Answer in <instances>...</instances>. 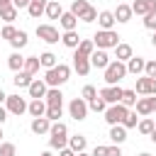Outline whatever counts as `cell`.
I'll return each instance as SVG.
<instances>
[{
	"mask_svg": "<svg viewBox=\"0 0 156 156\" xmlns=\"http://www.w3.org/2000/svg\"><path fill=\"white\" fill-rule=\"evenodd\" d=\"M110 139H112V144H124L127 141V127L124 124H112L110 127Z\"/></svg>",
	"mask_w": 156,
	"mask_h": 156,
	"instance_id": "19",
	"label": "cell"
},
{
	"mask_svg": "<svg viewBox=\"0 0 156 156\" xmlns=\"http://www.w3.org/2000/svg\"><path fill=\"white\" fill-rule=\"evenodd\" d=\"M98 15H100V12H98V10L90 5V7H88L83 15H80V20H83V22H95V20H98Z\"/></svg>",
	"mask_w": 156,
	"mask_h": 156,
	"instance_id": "44",
	"label": "cell"
},
{
	"mask_svg": "<svg viewBox=\"0 0 156 156\" xmlns=\"http://www.w3.org/2000/svg\"><path fill=\"white\" fill-rule=\"evenodd\" d=\"M15 34H17V29H15L12 24H5V27L0 29V37H2V39H7V41H10V39L15 37Z\"/></svg>",
	"mask_w": 156,
	"mask_h": 156,
	"instance_id": "46",
	"label": "cell"
},
{
	"mask_svg": "<svg viewBox=\"0 0 156 156\" xmlns=\"http://www.w3.org/2000/svg\"><path fill=\"white\" fill-rule=\"evenodd\" d=\"M154 127H156V122H154L151 117H144V119H139V124H136V129H139L141 134H146V136L154 132Z\"/></svg>",
	"mask_w": 156,
	"mask_h": 156,
	"instance_id": "37",
	"label": "cell"
},
{
	"mask_svg": "<svg viewBox=\"0 0 156 156\" xmlns=\"http://www.w3.org/2000/svg\"><path fill=\"white\" fill-rule=\"evenodd\" d=\"M122 105H124V107H134V105H136V90H124Z\"/></svg>",
	"mask_w": 156,
	"mask_h": 156,
	"instance_id": "41",
	"label": "cell"
},
{
	"mask_svg": "<svg viewBox=\"0 0 156 156\" xmlns=\"http://www.w3.org/2000/svg\"><path fill=\"white\" fill-rule=\"evenodd\" d=\"M0 156H17V146H15L12 141L0 144Z\"/></svg>",
	"mask_w": 156,
	"mask_h": 156,
	"instance_id": "43",
	"label": "cell"
},
{
	"mask_svg": "<svg viewBox=\"0 0 156 156\" xmlns=\"http://www.w3.org/2000/svg\"><path fill=\"white\" fill-rule=\"evenodd\" d=\"M58 156H78V154H76L71 146H66V149H61V151H58Z\"/></svg>",
	"mask_w": 156,
	"mask_h": 156,
	"instance_id": "49",
	"label": "cell"
},
{
	"mask_svg": "<svg viewBox=\"0 0 156 156\" xmlns=\"http://www.w3.org/2000/svg\"><path fill=\"white\" fill-rule=\"evenodd\" d=\"M0 139H2V129H0Z\"/></svg>",
	"mask_w": 156,
	"mask_h": 156,
	"instance_id": "59",
	"label": "cell"
},
{
	"mask_svg": "<svg viewBox=\"0 0 156 156\" xmlns=\"http://www.w3.org/2000/svg\"><path fill=\"white\" fill-rule=\"evenodd\" d=\"M5 5H12V0H0V7H5Z\"/></svg>",
	"mask_w": 156,
	"mask_h": 156,
	"instance_id": "54",
	"label": "cell"
},
{
	"mask_svg": "<svg viewBox=\"0 0 156 156\" xmlns=\"http://www.w3.org/2000/svg\"><path fill=\"white\" fill-rule=\"evenodd\" d=\"M136 115H139V112H136V110H134V112H132V110H129V112H127V117H124V119H122V124H124V127H127V129H132V127H136V124H139V117H136Z\"/></svg>",
	"mask_w": 156,
	"mask_h": 156,
	"instance_id": "42",
	"label": "cell"
},
{
	"mask_svg": "<svg viewBox=\"0 0 156 156\" xmlns=\"http://www.w3.org/2000/svg\"><path fill=\"white\" fill-rule=\"evenodd\" d=\"M5 105H7V112H12V115H22V112H27V102H24V98H20V95H7V100H5Z\"/></svg>",
	"mask_w": 156,
	"mask_h": 156,
	"instance_id": "11",
	"label": "cell"
},
{
	"mask_svg": "<svg viewBox=\"0 0 156 156\" xmlns=\"http://www.w3.org/2000/svg\"><path fill=\"white\" fill-rule=\"evenodd\" d=\"M93 41H95L98 49H115V46L119 44V34H117L115 29H100V32L93 37Z\"/></svg>",
	"mask_w": 156,
	"mask_h": 156,
	"instance_id": "4",
	"label": "cell"
},
{
	"mask_svg": "<svg viewBox=\"0 0 156 156\" xmlns=\"http://www.w3.org/2000/svg\"><path fill=\"white\" fill-rule=\"evenodd\" d=\"M76 51L83 54V56H90V54L95 51V41H93V39H80V44H78Z\"/></svg>",
	"mask_w": 156,
	"mask_h": 156,
	"instance_id": "35",
	"label": "cell"
},
{
	"mask_svg": "<svg viewBox=\"0 0 156 156\" xmlns=\"http://www.w3.org/2000/svg\"><path fill=\"white\" fill-rule=\"evenodd\" d=\"M49 20H61V15H63V7H61V2L58 0H49L46 2V12H44Z\"/></svg>",
	"mask_w": 156,
	"mask_h": 156,
	"instance_id": "22",
	"label": "cell"
},
{
	"mask_svg": "<svg viewBox=\"0 0 156 156\" xmlns=\"http://www.w3.org/2000/svg\"><path fill=\"white\" fill-rule=\"evenodd\" d=\"M149 139H151V141H154V144H156V127H154V132H151V134H149Z\"/></svg>",
	"mask_w": 156,
	"mask_h": 156,
	"instance_id": "52",
	"label": "cell"
},
{
	"mask_svg": "<svg viewBox=\"0 0 156 156\" xmlns=\"http://www.w3.org/2000/svg\"><path fill=\"white\" fill-rule=\"evenodd\" d=\"M93 98H98V90H95L93 85H85V88H83V100H88V102H90Z\"/></svg>",
	"mask_w": 156,
	"mask_h": 156,
	"instance_id": "47",
	"label": "cell"
},
{
	"mask_svg": "<svg viewBox=\"0 0 156 156\" xmlns=\"http://www.w3.org/2000/svg\"><path fill=\"white\" fill-rule=\"evenodd\" d=\"M78 156H93V154H85V151H80V154H78Z\"/></svg>",
	"mask_w": 156,
	"mask_h": 156,
	"instance_id": "57",
	"label": "cell"
},
{
	"mask_svg": "<svg viewBox=\"0 0 156 156\" xmlns=\"http://www.w3.org/2000/svg\"><path fill=\"white\" fill-rule=\"evenodd\" d=\"M144 76H149V78H156V61H146Z\"/></svg>",
	"mask_w": 156,
	"mask_h": 156,
	"instance_id": "48",
	"label": "cell"
},
{
	"mask_svg": "<svg viewBox=\"0 0 156 156\" xmlns=\"http://www.w3.org/2000/svg\"><path fill=\"white\" fill-rule=\"evenodd\" d=\"M107 63H110V56L105 54V49H98V51H93L90 54V66L93 68H107Z\"/></svg>",
	"mask_w": 156,
	"mask_h": 156,
	"instance_id": "14",
	"label": "cell"
},
{
	"mask_svg": "<svg viewBox=\"0 0 156 156\" xmlns=\"http://www.w3.org/2000/svg\"><path fill=\"white\" fill-rule=\"evenodd\" d=\"M27 41H29V37H27V32H22V29H17V34L10 39V44H12L17 51H20L22 46H27Z\"/></svg>",
	"mask_w": 156,
	"mask_h": 156,
	"instance_id": "33",
	"label": "cell"
},
{
	"mask_svg": "<svg viewBox=\"0 0 156 156\" xmlns=\"http://www.w3.org/2000/svg\"><path fill=\"white\" fill-rule=\"evenodd\" d=\"M88 7H90V5H88V0H73V2H71V12H73L78 20H80V15H83Z\"/></svg>",
	"mask_w": 156,
	"mask_h": 156,
	"instance_id": "38",
	"label": "cell"
},
{
	"mask_svg": "<svg viewBox=\"0 0 156 156\" xmlns=\"http://www.w3.org/2000/svg\"><path fill=\"white\" fill-rule=\"evenodd\" d=\"M0 20H5L7 24H12V22L17 20V7H15V5H5V7H0Z\"/></svg>",
	"mask_w": 156,
	"mask_h": 156,
	"instance_id": "32",
	"label": "cell"
},
{
	"mask_svg": "<svg viewBox=\"0 0 156 156\" xmlns=\"http://www.w3.org/2000/svg\"><path fill=\"white\" fill-rule=\"evenodd\" d=\"M139 156H151V154H139Z\"/></svg>",
	"mask_w": 156,
	"mask_h": 156,
	"instance_id": "58",
	"label": "cell"
},
{
	"mask_svg": "<svg viewBox=\"0 0 156 156\" xmlns=\"http://www.w3.org/2000/svg\"><path fill=\"white\" fill-rule=\"evenodd\" d=\"M34 80V76L32 73H27V71H17L15 73V78H12V83L17 85V88H29V83Z\"/></svg>",
	"mask_w": 156,
	"mask_h": 156,
	"instance_id": "28",
	"label": "cell"
},
{
	"mask_svg": "<svg viewBox=\"0 0 156 156\" xmlns=\"http://www.w3.org/2000/svg\"><path fill=\"white\" fill-rule=\"evenodd\" d=\"M39 156H51V151H41V154H39Z\"/></svg>",
	"mask_w": 156,
	"mask_h": 156,
	"instance_id": "56",
	"label": "cell"
},
{
	"mask_svg": "<svg viewBox=\"0 0 156 156\" xmlns=\"http://www.w3.org/2000/svg\"><path fill=\"white\" fill-rule=\"evenodd\" d=\"M127 76V63L124 61H110L105 68V83L107 85H117L122 78Z\"/></svg>",
	"mask_w": 156,
	"mask_h": 156,
	"instance_id": "3",
	"label": "cell"
},
{
	"mask_svg": "<svg viewBox=\"0 0 156 156\" xmlns=\"http://www.w3.org/2000/svg\"><path fill=\"white\" fill-rule=\"evenodd\" d=\"M132 15H134V12H132V5H124V2H122V5H117V10H115V20H117V22H122V24H124V22H129V20H132Z\"/></svg>",
	"mask_w": 156,
	"mask_h": 156,
	"instance_id": "26",
	"label": "cell"
},
{
	"mask_svg": "<svg viewBox=\"0 0 156 156\" xmlns=\"http://www.w3.org/2000/svg\"><path fill=\"white\" fill-rule=\"evenodd\" d=\"M49 146L51 149H66L68 146V127L63 122H51V129H49Z\"/></svg>",
	"mask_w": 156,
	"mask_h": 156,
	"instance_id": "2",
	"label": "cell"
},
{
	"mask_svg": "<svg viewBox=\"0 0 156 156\" xmlns=\"http://www.w3.org/2000/svg\"><path fill=\"white\" fill-rule=\"evenodd\" d=\"M134 90L139 95H156V78H149V76L136 78V88Z\"/></svg>",
	"mask_w": 156,
	"mask_h": 156,
	"instance_id": "10",
	"label": "cell"
},
{
	"mask_svg": "<svg viewBox=\"0 0 156 156\" xmlns=\"http://www.w3.org/2000/svg\"><path fill=\"white\" fill-rule=\"evenodd\" d=\"M156 10V0H134L132 2V12L134 15H149V12H154Z\"/></svg>",
	"mask_w": 156,
	"mask_h": 156,
	"instance_id": "13",
	"label": "cell"
},
{
	"mask_svg": "<svg viewBox=\"0 0 156 156\" xmlns=\"http://www.w3.org/2000/svg\"><path fill=\"white\" fill-rule=\"evenodd\" d=\"M68 146H71L76 154H80V151H85V146H88V139H85L83 134H73V136H68Z\"/></svg>",
	"mask_w": 156,
	"mask_h": 156,
	"instance_id": "27",
	"label": "cell"
},
{
	"mask_svg": "<svg viewBox=\"0 0 156 156\" xmlns=\"http://www.w3.org/2000/svg\"><path fill=\"white\" fill-rule=\"evenodd\" d=\"M29 98L34 100V98H44L46 95V90H49V85H46V80H39V78H34L32 83H29Z\"/></svg>",
	"mask_w": 156,
	"mask_h": 156,
	"instance_id": "15",
	"label": "cell"
},
{
	"mask_svg": "<svg viewBox=\"0 0 156 156\" xmlns=\"http://www.w3.org/2000/svg\"><path fill=\"white\" fill-rule=\"evenodd\" d=\"M115 12H110V10H102L100 15H98V24H100V29H112L115 27Z\"/></svg>",
	"mask_w": 156,
	"mask_h": 156,
	"instance_id": "23",
	"label": "cell"
},
{
	"mask_svg": "<svg viewBox=\"0 0 156 156\" xmlns=\"http://www.w3.org/2000/svg\"><path fill=\"white\" fill-rule=\"evenodd\" d=\"M88 107H90L93 112H105V110H107V102H105V100L98 95V98H93V100L88 102Z\"/></svg>",
	"mask_w": 156,
	"mask_h": 156,
	"instance_id": "40",
	"label": "cell"
},
{
	"mask_svg": "<svg viewBox=\"0 0 156 156\" xmlns=\"http://www.w3.org/2000/svg\"><path fill=\"white\" fill-rule=\"evenodd\" d=\"M29 129H32L34 134H49V129H51V119H49V117H34L32 124H29Z\"/></svg>",
	"mask_w": 156,
	"mask_h": 156,
	"instance_id": "16",
	"label": "cell"
},
{
	"mask_svg": "<svg viewBox=\"0 0 156 156\" xmlns=\"http://www.w3.org/2000/svg\"><path fill=\"white\" fill-rule=\"evenodd\" d=\"M7 66H10L15 73H17V71H22V68H24V56H22L20 51L10 54V56H7Z\"/></svg>",
	"mask_w": 156,
	"mask_h": 156,
	"instance_id": "30",
	"label": "cell"
},
{
	"mask_svg": "<svg viewBox=\"0 0 156 156\" xmlns=\"http://www.w3.org/2000/svg\"><path fill=\"white\" fill-rule=\"evenodd\" d=\"M122 95H124V90L119 88V85H105L102 90H100V98L107 102V105H115V102H122Z\"/></svg>",
	"mask_w": 156,
	"mask_h": 156,
	"instance_id": "8",
	"label": "cell"
},
{
	"mask_svg": "<svg viewBox=\"0 0 156 156\" xmlns=\"http://www.w3.org/2000/svg\"><path fill=\"white\" fill-rule=\"evenodd\" d=\"M46 2H49V0H32V2H29V7H27L29 17H32V20L41 17V15L46 12Z\"/></svg>",
	"mask_w": 156,
	"mask_h": 156,
	"instance_id": "20",
	"label": "cell"
},
{
	"mask_svg": "<svg viewBox=\"0 0 156 156\" xmlns=\"http://www.w3.org/2000/svg\"><path fill=\"white\" fill-rule=\"evenodd\" d=\"M44 100H46V105H58V107H63V93H61L58 88H49L46 95H44Z\"/></svg>",
	"mask_w": 156,
	"mask_h": 156,
	"instance_id": "25",
	"label": "cell"
},
{
	"mask_svg": "<svg viewBox=\"0 0 156 156\" xmlns=\"http://www.w3.org/2000/svg\"><path fill=\"white\" fill-rule=\"evenodd\" d=\"M61 115H63V107H58V105H46V115H44V117H49L51 122H58Z\"/></svg>",
	"mask_w": 156,
	"mask_h": 156,
	"instance_id": "39",
	"label": "cell"
},
{
	"mask_svg": "<svg viewBox=\"0 0 156 156\" xmlns=\"http://www.w3.org/2000/svg\"><path fill=\"white\" fill-rule=\"evenodd\" d=\"M144 68H146V58H141V56H132L127 61V73H132V76L144 73Z\"/></svg>",
	"mask_w": 156,
	"mask_h": 156,
	"instance_id": "17",
	"label": "cell"
},
{
	"mask_svg": "<svg viewBox=\"0 0 156 156\" xmlns=\"http://www.w3.org/2000/svg\"><path fill=\"white\" fill-rule=\"evenodd\" d=\"M73 68H76L78 76H88L90 68H93V66H90V56H83V54L76 51V54H73Z\"/></svg>",
	"mask_w": 156,
	"mask_h": 156,
	"instance_id": "12",
	"label": "cell"
},
{
	"mask_svg": "<svg viewBox=\"0 0 156 156\" xmlns=\"http://www.w3.org/2000/svg\"><path fill=\"white\" fill-rule=\"evenodd\" d=\"M39 61H41V66H44V68H54V66L58 63V56H56V54H51V51H44V54L39 56Z\"/></svg>",
	"mask_w": 156,
	"mask_h": 156,
	"instance_id": "36",
	"label": "cell"
},
{
	"mask_svg": "<svg viewBox=\"0 0 156 156\" xmlns=\"http://www.w3.org/2000/svg\"><path fill=\"white\" fill-rule=\"evenodd\" d=\"M68 78H71V66H66V63H56L54 68H46V73H44V80L49 88H58Z\"/></svg>",
	"mask_w": 156,
	"mask_h": 156,
	"instance_id": "1",
	"label": "cell"
},
{
	"mask_svg": "<svg viewBox=\"0 0 156 156\" xmlns=\"http://www.w3.org/2000/svg\"><path fill=\"white\" fill-rule=\"evenodd\" d=\"M127 112H129V107H124L122 102H115V105H107V110H105V122L112 127V124H122V119L127 117Z\"/></svg>",
	"mask_w": 156,
	"mask_h": 156,
	"instance_id": "5",
	"label": "cell"
},
{
	"mask_svg": "<svg viewBox=\"0 0 156 156\" xmlns=\"http://www.w3.org/2000/svg\"><path fill=\"white\" fill-rule=\"evenodd\" d=\"M115 54H117V61H129V58L134 56V54H132V46H129V44H122V41L115 46Z\"/></svg>",
	"mask_w": 156,
	"mask_h": 156,
	"instance_id": "31",
	"label": "cell"
},
{
	"mask_svg": "<svg viewBox=\"0 0 156 156\" xmlns=\"http://www.w3.org/2000/svg\"><path fill=\"white\" fill-rule=\"evenodd\" d=\"M58 22H61V27H63L66 32H68V29H76V27H78V17H76V15L71 12V10H68V12H63Z\"/></svg>",
	"mask_w": 156,
	"mask_h": 156,
	"instance_id": "29",
	"label": "cell"
},
{
	"mask_svg": "<svg viewBox=\"0 0 156 156\" xmlns=\"http://www.w3.org/2000/svg\"><path fill=\"white\" fill-rule=\"evenodd\" d=\"M144 27L151 29V32H156V10L149 12V15H144Z\"/></svg>",
	"mask_w": 156,
	"mask_h": 156,
	"instance_id": "45",
	"label": "cell"
},
{
	"mask_svg": "<svg viewBox=\"0 0 156 156\" xmlns=\"http://www.w3.org/2000/svg\"><path fill=\"white\" fill-rule=\"evenodd\" d=\"M134 107H136V112H139L141 117H146V115L156 112V95H146V98H139Z\"/></svg>",
	"mask_w": 156,
	"mask_h": 156,
	"instance_id": "9",
	"label": "cell"
},
{
	"mask_svg": "<svg viewBox=\"0 0 156 156\" xmlns=\"http://www.w3.org/2000/svg\"><path fill=\"white\" fill-rule=\"evenodd\" d=\"M88 100H83V98H73L71 100V105H68V112H71V117L76 119V122H80V119H85L88 117Z\"/></svg>",
	"mask_w": 156,
	"mask_h": 156,
	"instance_id": "7",
	"label": "cell"
},
{
	"mask_svg": "<svg viewBox=\"0 0 156 156\" xmlns=\"http://www.w3.org/2000/svg\"><path fill=\"white\" fill-rule=\"evenodd\" d=\"M93 156H122V149H119V144H115V146H102V144H98V146L93 149Z\"/></svg>",
	"mask_w": 156,
	"mask_h": 156,
	"instance_id": "21",
	"label": "cell"
},
{
	"mask_svg": "<svg viewBox=\"0 0 156 156\" xmlns=\"http://www.w3.org/2000/svg\"><path fill=\"white\" fill-rule=\"evenodd\" d=\"M37 37L46 44H58V39H61V34L54 24H37Z\"/></svg>",
	"mask_w": 156,
	"mask_h": 156,
	"instance_id": "6",
	"label": "cell"
},
{
	"mask_svg": "<svg viewBox=\"0 0 156 156\" xmlns=\"http://www.w3.org/2000/svg\"><path fill=\"white\" fill-rule=\"evenodd\" d=\"M5 100H7V95H5V93H2V90H0V105H2V102H5Z\"/></svg>",
	"mask_w": 156,
	"mask_h": 156,
	"instance_id": "53",
	"label": "cell"
},
{
	"mask_svg": "<svg viewBox=\"0 0 156 156\" xmlns=\"http://www.w3.org/2000/svg\"><path fill=\"white\" fill-rule=\"evenodd\" d=\"M27 112H29L32 117H44V115H46V100H41V98H34V100L29 102Z\"/></svg>",
	"mask_w": 156,
	"mask_h": 156,
	"instance_id": "18",
	"label": "cell"
},
{
	"mask_svg": "<svg viewBox=\"0 0 156 156\" xmlns=\"http://www.w3.org/2000/svg\"><path fill=\"white\" fill-rule=\"evenodd\" d=\"M61 41H63V46H68V49H78L80 37H78V32H76V29H68V32H63V34H61Z\"/></svg>",
	"mask_w": 156,
	"mask_h": 156,
	"instance_id": "24",
	"label": "cell"
},
{
	"mask_svg": "<svg viewBox=\"0 0 156 156\" xmlns=\"http://www.w3.org/2000/svg\"><path fill=\"white\" fill-rule=\"evenodd\" d=\"M5 119H7V107H2V105H0V124H2Z\"/></svg>",
	"mask_w": 156,
	"mask_h": 156,
	"instance_id": "51",
	"label": "cell"
},
{
	"mask_svg": "<svg viewBox=\"0 0 156 156\" xmlns=\"http://www.w3.org/2000/svg\"><path fill=\"white\" fill-rule=\"evenodd\" d=\"M29 2H32V0H12V5H15L17 10H20V7H29Z\"/></svg>",
	"mask_w": 156,
	"mask_h": 156,
	"instance_id": "50",
	"label": "cell"
},
{
	"mask_svg": "<svg viewBox=\"0 0 156 156\" xmlns=\"http://www.w3.org/2000/svg\"><path fill=\"white\" fill-rule=\"evenodd\" d=\"M151 46H156V32L151 34Z\"/></svg>",
	"mask_w": 156,
	"mask_h": 156,
	"instance_id": "55",
	"label": "cell"
},
{
	"mask_svg": "<svg viewBox=\"0 0 156 156\" xmlns=\"http://www.w3.org/2000/svg\"><path fill=\"white\" fill-rule=\"evenodd\" d=\"M39 66H41L39 56H27V58H24V68H22V71H27V73H32V76H34V73L39 71Z\"/></svg>",
	"mask_w": 156,
	"mask_h": 156,
	"instance_id": "34",
	"label": "cell"
}]
</instances>
